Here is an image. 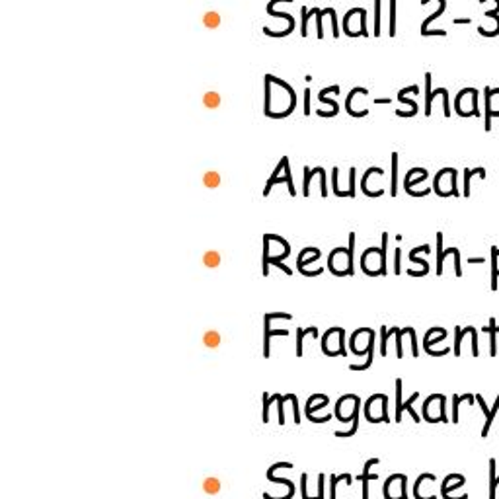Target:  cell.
Wrapping results in <instances>:
<instances>
[{
    "instance_id": "cell-49",
    "label": "cell",
    "mask_w": 499,
    "mask_h": 499,
    "mask_svg": "<svg viewBox=\"0 0 499 499\" xmlns=\"http://www.w3.org/2000/svg\"><path fill=\"white\" fill-rule=\"evenodd\" d=\"M359 18H361V29H359V34H361V36H363V37H369V31H367V10L361 8Z\"/></svg>"
},
{
    "instance_id": "cell-52",
    "label": "cell",
    "mask_w": 499,
    "mask_h": 499,
    "mask_svg": "<svg viewBox=\"0 0 499 499\" xmlns=\"http://www.w3.org/2000/svg\"><path fill=\"white\" fill-rule=\"evenodd\" d=\"M454 273L456 277H463V268H461V249L454 248Z\"/></svg>"
},
{
    "instance_id": "cell-44",
    "label": "cell",
    "mask_w": 499,
    "mask_h": 499,
    "mask_svg": "<svg viewBox=\"0 0 499 499\" xmlns=\"http://www.w3.org/2000/svg\"><path fill=\"white\" fill-rule=\"evenodd\" d=\"M386 343H389V328L382 326V328H380V355H386V353H389Z\"/></svg>"
},
{
    "instance_id": "cell-32",
    "label": "cell",
    "mask_w": 499,
    "mask_h": 499,
    "mask_svg": "<svg viewBox=\"0 0 499 499\" xmlns=\"http://www.w3.org/2000/svg\"><path fill=\"white\" fill-rule=\"evenodd\" d=\"M316 10L318 8H306V6H303L301 8V16H303V26H301V36L303 37H306L308 36V22H310V16L312 14H316Z\"/></svg>"
},
{
    "instance_id": "cell-56",
    "label": "cell",
    "mask_w": 499,
    "mask_h": 499,
    "mask_svg": "<svg viewBox=\"0 0 499 499\" xmlns=\"http://www.w3.org/2000/svg\"><path fill=\"white\" fill-rule=\"evenodd\" d=\"M355 178H357V170L352 168L349 170V194H352V197H355Z\"/></svg>"
},
{
    "instance_id": "cell-45",
    "label": "cell",
    "mask_w": 499,
    "mask_h": 499,
    "mask_svg": "<svg viewBox=\"0 0 499 499\" xmlns=\"http://www.w3.org/2000/svg\"><path fill=\"white\" fill-rule=\"evenodd\" d=\"M357 429H359V414L353 417V426L349 431H335V437H342V439H345V437H352V435L357 433Z\"/></svg>"
},
{
    "instance_id": "cell-31",
    "label": "cell",
    "mask_w": 499,
    "mask_h": 499,
    "mask_svg": "<svg viewBox=\"0 0 499 499\" xmlns=\"http://www.w3.org/2000/svg\"><path fill=\"white\" fill-rule=\"evenodd\" d=\"M203 185L205 187H209V189H215V187H219L221 185V176H219V172H205L203 174Z\"/></svg>"
},
{
    "instance_id": "cell-25",
    "label": "cell",
    "mask_w": 499,
    "mask_h": 499,
    "mask_svg": "<svg viewBox=\"0 0 499 499\" xmlns=\"http://www.w3.org/2000/svg\"><path fill=\"white\" fill-rule=\"evenodd\" d=\"M269 236L266 234L263 236V259H261V266H263V269H261V273L268 277L269 275V266H271V248H269Z\"/></svg>"
},
{
    "instance_id": "cell-7",
    "label": "cell",
    "mask_w": 499,
    "mask_h": 499,
    "mask_svg": "<svg viewBox=\"0 0 499 499\" xmlns=\"http://www.w3.org/2000/svg\"><path fill=\"white\" fill-rule=\"evenodd\" d=\"M407 478L404 474H392L384 484V499H407Z\"/></svg>"
},
{
    "instance_id": "cell-9",
    "label": "cell",
    "mask_w": 499,
    "mask_h": 499,
    "mask_svg": "<svg viewBox=\"0 0 499 499\" xmlns=\"http://www.w3.org/2000/svg\"><path fill=\"white\" fill-rule=\"evenodd\" d=\"M427 178H429V172H427L426 168H412V170H407L406 178H404V189H406V194H412L414 187L421 184V182H426Z\"/></svg>"
},
{
    "instance_id": "cell-59",
    "label": "cell",
    "mask_w": 499,
    "mask_h": 499,
    "mask_svg": "<svg viewBox=\"0 0 499 499\" xmlns=\"http://www.w3.org/2000/svg\"><path fill=\"white\" fill-rule=\"evenodd\" d=\"M486 261V258H470L468 259V263H484Z\"/></svg>"
},
{
    "instance_id": "cell-16",
    "label": "cell",
    "mask_w": 499,
    "mask_h": 499,
    "mask_svg": "<svg viewBox=\"0 0 499 499\" xmlns=\"http://www.w3.org/2000/svg\"><path fill=\"white\" fill-rule=\"evenodd\" d=\"M478 176L482 178V180H486V168H464V187H463V195L464 197H470L472 189H470V182H472V176Z\"/></svg>"
},
{
    "instance_id": "cell-41",
    "label": "cell",
    "mask_w": 499,
    "mask_h": 499,
    "mask_svg": "<svg viewBox=\"0 0 499 499\" xmlns=\"http://www.w3.org/2000/svg\"><path fill=\"white\" fill-rule=\"evenodd\" d=\"M293 396H295V394H285V396H281V394H277L279 424H281V426L285 424V406H283V404H285V402H289V400H291V398H293Z\"/></svg>"
},
{
    "instance_id": "cell-57",
    "label": "cell",
    "mask_w": 499,
    "mask_h": 499,
    "mask_svg": "<svg viewBox=\"0 0 499 499\" xmlns=\"http://www.w3.org/2000/svg\"><path fill=\"white\" fill-rule=\"evenodd\" d=\"M476 402L480 404L482 412H484V414L488 416V414H490V407H488V404H486V400H484V396H482V394H476Z\"/></svg>"
},
{
    "instance_id": "cell-20",
    "label": "cell",
    "mask_w": 499,
    "mask_h": 499,
    "mask_svg": "<svg viewBox=\"0 0 499 499\" xmlns=\"http://www.w3.org/2000/svg\"><path fill=\"white\" fill-rule=\"evenodd\" d=\"M369 353H367V361L365 363H361V365H352L349 369L352 370H367L373 365V361H375V330H370L369 333Z\"/></svg>"
},
{
    "instance_id": "cell-38",
    "label": "cell",
    "mask_w": 499,
    "mask_h": 499,
    "mask_svg": "<svg viewBox=\"0 0 499 499\" xmlns=\"http://www.w3.org/2000/svg\"><path fill=\"white\" fill-rule=\"evenodd\" d=\"M203 343L207 345V347L215 349V347L221 345V335H219V332H207L203 335Z\"/></svg>"
},
{
    "instance_id": "cell-2",
    "label": "cell",
    "mask_w": 499,
    "mask_h": 499,
    "mask_svg": "<svg viewBox=\"0 0 499 499\" xmlns=\"http://www.w3.org/2000/svg\"><path fill=\"white\" fill-rule=\"evenodd\" d=\"M478 98H480V92L476 88H470V86L463 88L454 98V113L461 115V117H474V115L478 117L480 115Z\"/></svg>"
},
{
    "instance_id": "cell-43",
    "label": "cell",
    "mask_w": 499,
    "mask_h": 499,
    "mask_svg": "<svg viewBox=\"0 0 499 499\" xmlns=\"http://www.w3.org/2000/svg\"><path fill=\"white\" fill-rule=\"evenodd\" d=\"M394 330V335H396V355L402 359L404 357V347H402V338H404V333H406V328H402V330H398V328H392Z\"/></svg>"
},
{
    "instance_id": "cell-58",
    "label": "cell",
    "mask_w": 499,
    "mask_h": 499,
    "mask_svg": "<svg viewBox=\"0 0 499 499\" xmlns=\"http://www.w3.org/2000/svg\"><path fill=\"white\" fill-rule=\"evenodd\" d=\"M340 92H342V88H340L338 84H333V86H328V88L320 90V94H324V96H326V94H340Z\"/></svg>"
},
{
    "instance_id": "cell-13",
    "label": "cell",
    "mask_w": 499,
    "mask_h": 499,
    "mask_svg": "<svg viewBox=\"0 0 499 499\" xmlns=\"http://www.w3.org/2000/svg\"><path fill=\"white\" fill-rule=\"evenodd\" d=\"M417 398H419V392H414L412 396L407 398V402H402L400 412H398L396 416H394V421H396V424H400V421H402V414H404V410H406V412H410V416L414 417V421H416V424H419V421H421V417L417 416L416 410H414V402H416Z\"/></svg>"
},
{
    "instance_id": "cell-30",
    "label": "cell",
    "mask_w": 499,
    "mask_h": 499,
    "mask_svg": "<svg viewBox=\"0 0 499 499\" xmlns=\"http://www.w3.org/2000/svg\"><path fill=\"white\" fill-rule=\"evenodd\" d=\"M330 499H335V486H338V482H347V486H352L353 478L349 476V474H342V476H335V474H332L330 476Z\"/></svg>"
},
{
    "instance_id": "cell-35",
    "label": "cell",
    "mask_w": 499,
    "mask_h": 499,
    "mask_svg": "<svg viewBox=\"0 0 499 499\" xmlns=\"http://www.w3.org/2000/svg\"><path fill=\"white\" fill-rule=\"evenodd\" d=\"M357 480L363 482V499H369V482L379 480V476H377V474H363V472H361L359 476H357Z\"/></svg>"
},
{
    "instance_id": "cell-61",
    "label": "cell",
    "mask_w": 499,
    "mask_h": 499,
    "mask_svg": "<svg viewBox=\"0 0 499 499\" xmlns=\"http://www.w3.org/2000/svg\"><path fill=\"white\" fill-rule=\"evenodd\" d=\"M375 103H390V98H377Z\"/></svg>"
},
{
    "instance_id": "cell-5",
    "label": "cell",
    "mask_w": 499,
    "mask_h": 499,
    "mask_svg": "<svg viewBox=\"0 0 499 499\" xmlns=\"http://www.w3.org/2000/svg\"><path fill=\"white\" fill-rule=\"evenodd\" d=\"M340 328H330L328 332L322 335V353L328 357H338V355H347L345 352V330L342 328V332L338 335Z\"/></svg>"
},
{
    "instance_id": "cell-42",
    "label": "cell",
    "mask_w": 499,
    "mask_h": 499,
    "mask_svg": "<svg viewBox=\"0 0 499 499\" xmlns=\"http://www.w3.org/2000/svg\"><path fill=\"white\" fill-rule=\"evenodd\" d=\"M312 178H314V170L310 166H305V185H303V195H305V197L310 195V182H312Z\"/></svg>"
},
{
    "instance_id": "cell-10",
    "label": "cell",
    "mask_w": 499,
    "mask_h": 499,
    "mask_svg": "<svg viewBox=\"0 0 499 499\" xmlns=\"http://www.w3.org/2000/svg\"><path fill=\"white\" fill-rule=\"evenodd\" d=\"M464 484H466V478H464L463 474H449L443 480V486H441V496L443 498L451 496V491L463 488Z\"/></svg>"
},
{
    "instance_id": "cell-26",
    "label": "cell",
    "mask_w": 499,
    "mask_h": 499,
    "mask_svg": "<svg viewBox=\"0 0 499 499\" xmlns=\"http://www.w3.org/2000/svg\"><path fill=\"white\" fill-rule=\"evenodd\" d=\"M499 412V396L496 398V404L491 406L490 414L486 416V424H484V429H482V437H488V433H490L491 429V424H493V419H496V416H498Z\"/></svg>"
},
{
    "instance_id": "cell-19",
    "label": "cell",
    "mask_w": 499,
    "mask_h": 499,
    "mask_svg": "<svg viewBox=\"0 0 499 499\" xmlns=\"http://www.w3.org/2000/svg\"><path fill=\"white\" fill-rule=\"evenodd\" d=\"M486 332L490 333V355L496 357L498 355V333H499V326L496 324V318H491L488 328H484Z\"/></svg>"
},
{
    "instance_id": "cell-29",
    "label": "cell",
    "mask_w": 499,
    "mask_h": 499,
    "mask_svg": "<svg viewBox=\"0 0 499 499\" xmlns=\"http://www.w3.org/2000/svg\"><path fill=\"white\" fill-rule=\"evenodd\" d=\"M203 266H207V268H219V266H221V256H219V252H215V249L205 252Z\"/></svg>"
},
{
    "instance_id": "cell-23",
    "label": "cell",
    "mask_w": 499,
    "mask_h": 499,
    "mask_svg": "<svg viewBox=\"0 0 499 499\" xmlns=\"http://www.w3.org/2000/svg\"><path fill=\"white\" fill-rule=\"evenodd\" d=\"M444 10H447V0H441V4H439V8L435 10L431 16H427L424 22H421V36H427V31H429V24L433 22V20H437L441 14H444Z\"/></svg>"
},
{
    "instance_id": "cell-22",
    "label": "cell",
    "mask_w": 499,
    "mask_h": 499,
    "mask_svg": "<svg viewBox=\"0 0 499 499\" xmlns=\"http://www.w3.org/2000/svg\"><path fill=\"white\" fill-rule=\"evenodd\" d=\"M496 458H490V498L488 499H496L498 498V486H499V476H498V468H496Z\"/></svg>"
},
{
    "instance_id": "cell-11",
    "label": "cell",
    "mask_w": 499,
    "mask_h": 499,
    "mask_svg": "<svg viewBox=\"0 0 499 499\" xmlns=\"http://www.w3.org/2000/svg\"><path fill=\"white\" fill-rule=\"evenodd\" d=\"M353 398H355L353 394H347V396H343V398H340V400H338V406H335V417H338L340 421H343V424H347V421H353V417L359 414V407H357V412H355L353 416H352V414H347V412H345V407H347V404L352 402Z\"/></svg>"
},
{
    "instance_id": "cell-46",
    "label": "cell",
    "mask_w": 499,
    "mask_h": 499,
    "mask_svg": "<svg viewBox=\"0 0 499 499\" xmlns=\"http://www.w3.org/2000/svg\"><path fill=\"white\" fill-rule=\"evenodd\" d=\"M324 12L326 14H330V20H332V34L333 37H340V26H338V16H335V10L333 8H324Z\"/></svg>"
},
{
    "instance_id": "cell-48",
    "label": "cell",
    "mask_w": 499,
    "mask_h": 499,
    "mask_svg": "<svg viewBox=\"0 0 499 499\" xmlns=\"http://www.w3.org/2000/svg\"><path fill=\"white\" fill-rule=\"evenodd\" d=\"M380 36V0H375V37Z\"/></svg>"
},
{
    "instance_id": "cell-47",
    "label": "cell",
    "mask_w": 499,
    "mask_h": 499,
    "mask_svg": "<svg viewBox=\"0 0 499 499\" xmlns=\"http://www.w3.org/2000/svg\"><path fill=\"white\" fill-rule=\"evenodd\" d=\"M322 20H324V10L318 8V12H316V36H318V39H322L324 37Z\"/></svg>"
},
{
    "instance_id": "cell-53",
    "label": "cell",
    "mask_w": 499,
    "mask_h": 499,
    "mask_svg": "<svg viewBox=\"0 0 499 499\" xmlns=\"http://www.w3.org/2000/svg\"><path fill=\"white\" fill-rule=\"evenodd\" d=\"M318 100H320L322 103H328V106H332V111H335V113L340 111V103L335 102V100H332V98H328V96H324V94H320V96H318Z\"/></svg>"
},
{
    "instance_id": "cell-6",
    "label": "cell",
    "mask_w": 499,
    "mask_h": 499,
    "mask_svg": "<svg viewBox=\"0 0 499 499\" xmlns=\"http://www.w3.org/2000/svg\"><path fill=\"white\" fill-rule=\"evenodd\" d=\"M484 108H486L484 129H486V133H490L491 120L499 117V88H491V86L484 88Z\"/></svg>"
},
{
    "instance_id": "cell-34",
    "label": "cell",
    "mask_w": 499,
    "mask_h": 499,
    "mask_svg": "<svg viewBox=\"0 0 499 499\" xmlns=\"http://www.w3.org/2000/svg\"><path fill=\"white\" fill-rule=\"evenodd\" d=\"M203 26L209 29H215L221 26V16H219V12H207L203 16Z\"/></svg>"
},
{
    "instance_id": "cell-36",
    "label": "cell",
    "mask_w": 499,
    "mask_h": 499,
    "mask_svg": "<svg viewBox=\"0 0 499 499\" xmlns=\"http://www.w3.org/2000/svg\"><path fill=\"white\" fill-rule=\"evenodd\" d=\"M464 335H466V328L461 330V328L456 326V328H454V355H456V357H461V345H463Z\"/></svg>"
},
{
    "instance_id": "cell-33",
    "label": "cell",
    "mask_w": 499,
    "mask_h": 499,
    "mask_svg": "<svg viewBox=\"0 0 499 499\" xmlns=\"http://www.w3.org/2000/svg\"><path fill=\"white\" fill-rule=\"evenodd\" d=\"M203 106L207 110H217L221 106V96L217 92H207L203 96Z\"/></svg>"
},
{
    "instance_id": "cell-40",
    "label": "cell",
    "mask_w": 499,
    "mask_h": 499,
    "mask_svg": "<svg viewBox=\"0 0 499 499\" xmlns=\"http://www.w3.org/2000/svg\"><path fill=\"white\" fill-rule=\"evenodd\" d=\"M314 170L316 174L320 176V185H322V187H320V195H322V197H328V172H326L322 166H316Z\"/></svg>"
},
{
    "instance_id": "cell-17",
    "label": "cell",
    "mask_w": 499,
    "mask_h": 499,
    "mask_svg": "<svg viewBox=\"0 0 499 499\" xmlns=\"http://www.w3.org/2000/svg\"><path fill=\"white\" fill-rule=\"evenodd\" d=\"M357 94H363V96H367L369 94V90L367 88H359V86H355V88H352V92L347 94V100H345V111L352 115V117H365L369 111L367 110H363V111H353L352 110V100L357 96Z\"/></svg>"
},
{
    "instance_id": "cell-15",
    "label": "cell",
    "mask_w": 499,
    "mask_h": 499,
    "mask_svg": "<svg viewBox=\"0 0 499 499\" xmlns=\"http://www.w3.org/2000/svg\"><path fill=\"white\" fill-rule=\"evenodd\" d=\"M431 80H433L431 73H426V110H424V113H426L427 117L431 115V106H433L435 96H441V92H443V88L431 90Z\"/></svg>"
},
{
    "instance_id": "cell-12",
    "label": "cell",
    "mask_w": 499,
    "mask_h": 499,
    "mask_svg": "<svg viewBox=\"0 0 499 499\" xmlns=\"http://www.w3.org/2000/svg\"><path fill=\"white\" fill-rule=\"evenodd\" d=\"M444 338H447V330H444V328H431V330L426 333V338H424V349H426V352L433 349L435 343H441Z\"/></svg>"
},
{
    "instance_id": "cell-28",
    "label": "cell",
    "mask_w": 499,
    "mask_h": 499,
    "mask_svg": "<svg viewBox=\"0 0 499 499\" xmlns=\"http://www.w3.org/2000/svg\"><path fill=\"white\" fill-rule=\"evenodd\" d=\"M310 332L318 333V330H316L314 326H312V328H306V330H303V328H296V355H298V357L303 355V342H305V335Z\"/></svg>"
},
{
    "instance_id": "cell-1",
    "label": "cell",
    "mask_w": 499,
    "mask_h": 499,
    "mask_svg": "<svg viewBox=\"0 0 499 499\" xmlns=\"http://www.w3.org/2000/svg\"><path fill=\"white\" fill-rule=\"evenodd\" d=\"M433 191L439 197H461L458 189V170L456 168H441L433 178Z\"/></svg>"
},
{
    "instance_id": "cell-54",
    "label": "cell",
    "mask_w": 499,
    "mask_h": 499,
    "mask_svg": "<svg viewBox=\"0 0 499 499\" xmlns=\"http://www.w3.org/2000/svg\"><path fill=\"white\" fill-rule=\"evenodd\" d=\"M400 259H402V249L396 248V252H394V273H396V275H400V273H402V268H400Z\"/></svg>"
},
{
    "instance_id": "cell-27",
    "label": "cell",
    "mask_w": 499,
    "mask_h": 499,
    "mask_svg": "<svg viewBox=\"0 0 499 499\" xmlns=\"http://www.w3.org/2000/svg\"><path fill=\"white\" fill-rule=\"evenodd\" d=\"M392 158V182H390V195L396 197L398 194V152L390 154Z\"/></svg>"
},
{
    "instance_id": "cell-37",
    "label": "cell",
    "mask_w": 499,
    "mask_h": 499,
    "mask_svg": "<svg viewBox=\"0 0 499 499\" xmlns=\"http://www.w3.org/2000/svg\"><path fill=\"white\" fill-rule=\"evenodd\" d=\"M390 37L396 36V0H390V22H389Z\"/></svg>"
},
{
    "instance_id": "cell-14",
    "label": "cell",
    "mask_w": 499,
    "mask_h": 499,
    "mask_svg": "<svg viewBox=\"0 0 499 499\" xmlns=\"http://www.w3.org/2000/svg\"><path fill=\"white\" fill-rule=\"evenodd\" d=\"M328 404H330V398H326L324 394H314L312 398H308V404H306V417L312 419L314 412L322 410V407H326Z\"/></svg>"
},
{
    "instance_id": "cell-55",
    "label": "cell",
    "mask_w": 499,
    "mask_h": 499,
    "mask_svg": "<svg viewBox=\"0 0 499 499\" xmlns=\"http://www.w3.org/2000/svg\"><path fill=\"white\" fill-rule=\"evenodd\" d=\"M310 88H305V115L312 113V106H310Z\"/></svg>"
},
{
    "instance_id": "cell-4",
    "label": "cell",
    "mask_w": 499,
    "mask_h": 499,
    "mask_svg": "<svg viewBox=\"0 0 499 499\" xmlns=\"http://www.w3.org/2000/svg\"><path fill=\"white\" fill-rule=\"evenodd\" d=\"M365 416L370 424H390L389 398L384 394H375L365 404Z\"/></svg>"
},
{
    "instance_id": "cell-51",
    "label": "cell",
    "mask_w": 499,
    "mask_h": 499,
    "mask_svg": "<svg viewBox=\"0 0 499 499\" xmlns=\"http://www.w3.org/2000/svg\"><path fill=\"white\" fill-rule=\"evenodd\" d=\"M441 98H443V113L444 117H451V103H449V90L447 88H443V94H441Z\"/></svg>"
},
{
    "instance_id": "cell-8",
    "label": "cell",
    "mask_w": 499,
    "mask_h": 499,
    "mask_svg": "<svg viewBox=\"0 0 499 499\" xmlns=\"http://www.w3.org/2000/svg\"><path fill=\"white\" fill-rule=\"evenodd\" d=\"M275 318H285V320H291L293 316L287 314V312H273V314H266L263 316V357L268 359L269 357V345H271V338L273 335H289V330H271V320Z\"/></svg>"
},
{
    "instance_id": "cell-39",
    "label": "cell",
    "mask_w": 499,
    "mask_h": 499,
    "mask_svg": "<svg viewBox=\"0 0 499 499\" xmlns=\"http://www.w3.org/2000/svg\"><path fill=\"white\" fill-rule=\"evenodd\" d=\"M219 490H221V482H219V478H207V480L203 482V491L205 493H219Z\"/></svg>"
},
{
    "instance_id": "cell-24",
    "label": "cell",
    "mask_w": 499,
    "mask_h": 499,
    "mask_svg": "<svg viewBox=\"0 0 499 499\" xmlns=\"http://www.w3.org/2000/svg\"><path fill=\"white\" fill-rule=\"evenodd\" d=\"M444 248H443V232H437V275H443Z\"/></svg>"
},
{
    "instance_id": "cell-21",
    "label": "cell",
    "mask_w": 499,
    "mask_h": 499,
    "mask_svg": "<svg viewBox=\"0 0 499 499\" xmlns=\"http://www.w3.org/2000/svg\"><path fill=\"white\" fill-rule=\"evenodd\" d=\"M498 277H499V248L491 246V291L498 289Z\"/></svg>"
},
{
    "instance_id": "cell-3",
    "label": "cell",
    "mask_w": 499,
    "mask_h": 499,
    "mask_svg": "<svg viewBox=\"0 0 499 499\" xmlns=\"http://www.w3.org/2000/svg\"><path fill=\"white\" fill-rule=\"evenodd\" d=\"M421 416L429 424H447V398L443 394H431L424 402Z\"/></svg>"
},
{
    "instance_id": "cell-60",
    "label": "cell",
    "mask_w": 499,
    "mask_h": 499,
    "mask_svg": "<svg viewBox=\"0 0 499 499\" xmlns=\"http://www.w3.org/2000/svg\"><path fill=\"white\" fill-rule=\"evenodd\" d=\"M454 24H470V20H468V18H456V20H454Z\"/></svg>"
},
{
    "instance_id": "cell-50",
    "label": "cell",
    "mask_w": 499,
    "mask_h": 499,
    "mask_svg": "<svg viewBox=\"0 0 499 499\" xmlns=\"http://www.w3.org/2000/svg\"><path fill=\"white\" fill-rule=\"evenodd\" d=\"M398 102H400V103H406V106H410V108H412V111H414V113H417V111H419V106H417V102H414V100H410V98H406V96H404V94H402V92H398Z\"/></svg>"
},
{
    "instance_id": "cell-18",
    "label": "cell",
    "mask_w": 499,
    "mask_h": 499,
    "mask_svg": "<svg viewBox=\"0 0 499 499\" xmlns=\"http://www.w3.org/2000/svg\"><path fill=\"white\" fill-rule=\"evenodd\" d=\"M463 402L474 404V402H476V396H472V394H463V396L454 394L453 396V424H458V419H461V404H463Z\"/></svg>"
}]
</instances>
